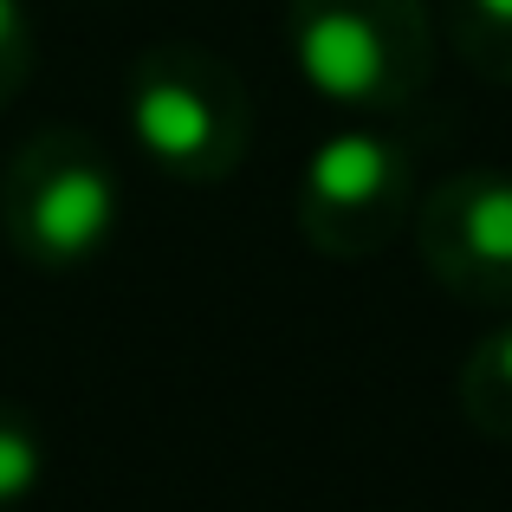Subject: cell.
Instances as JSON below:
<instances>
[{
	"label": "cell",
	"instance_id": "obj_1",
	"mask_svg": "<svg viewBox=\"0 0 512 512\" xmlns=\"http://www.w3.org/2000/svg\"><path fill=\"white\" fill-rule=\"evenodd\" d=\"M286 59L331 111H409L435 78V20L422 0H286Z\"/></svg>",
	"mask_w": 512,
	"mask_h": 512
},
{
	"label": "cell",
	"instance_id": "obj_2",
	"mask_svg": "<svg viewBox=\"0 0 512 512\" xmlns=\"http://www.w3.org/2000/svg\"><path fill=\"white\" fill-rule=\"evenodd\" d=\"M124 117L137 150L188 188L227 182L253 150V98L214 46L156 39L130 59Z\"/></svg>",
	"mask_w": 512,
	"mask_h": 512
},
{
	"label": "cell",
	"instance_id": "obj_3",
	"mask_svg": "<svg viewBox=\"0 0 512 512\" xmlns=\"http://www.w3.org/2000/svg\"><path fill=\"white\" fill-rule=\"evenodd\" d=\"M117 169L85 130L46 124L7 156L0 175V227L7 247L39 273H72L98 260L117 234Z\"/></svg>",
	"mask_w": 512,
	"mask_h": 512
},
{
	"label": "cell",
	"instance_id": "obj_4",
	"mask_svg": "<svg viewBox=\"0 0 512 512\" xmlns=\"http://www.w3.org/2000/svg\"><path fill=\"white\" fill-rule=\"evenodd\" d=\"M292 221L325 260H370L415 221V156L370 124L331 130L292 182Z\"/></svg>",
	"mask_w": 512,
	"mask_h": 512
},
{
	"label": "cell",
	"instance_id": "obj_5",
	"mask_svg": "<svg viewBox=\"0 0 512 512\" xmlns=\"http://www.w3.org/2000/svg\"><path fill=\"white\" fill-rule=\"evenodd\" d=\"M415 253L474 312H512V175L461 169L415 201Z\"/></svg>",
	"mask_w": 512,
	"mask_h": 512
},
{
	"label": "cell",
	"instance_id": "obj_6",
	"mask_svg": "<svg viewBox=\"0 0 512 512\" xmlns=\"http://www.w3.org/2000/svg\"><path fill=\"white\" fill-rule=\"evenodd\" d=\"M454 402H461V422L487 441H512V312L506 325H493L487 338L461 357L454 370Z\"/></svg>",
	"mask_w": 512,
	"mask_h": 512
},
{
	"label": "cell",
	"instance_id": "obj_7",
	"mask_svg": "<svg viewBox=\"0 0 512 512\" xmlns=\"http://www.w3.org/2000/svg\"><path fill=\"white\" fill-rule=\"evenodd\" d=\"M461 65L487 85H512V0H441Z\"/></svg>",
	"mask_w": 512,
	"mask_h": 512
},
{
	"label": "cell",
	"instance_id": "obj_8",
	"mask_svg": "<svg viewBox=\"0 0 512 512\" xmlns=\"http://www.w3.org/2000/svg\"><path fill=\"white\" fill-rule=\"evenodd\" d=\"M46 480V428L33 422V409L13 396H0V512H20Z\"/></svg>",
	"mask_w": 512,
	"mask_h": 512
},
{
	"label": "cell",
	"instance_id": "obj_9",
	"mask_svg": "<svg viewBox=\"0 0 512 512\" xmlns=\"http://www.w3.org/2000/svg\"><path fill=\"white\" fill-rule=\"evenodd\" d=\"M33 59H39V33H33L26 0H0V111H7V104L26 91Z\"/></svg>",
	"mask_w": 512,
	"mask_h": 512
}]
</instances>
